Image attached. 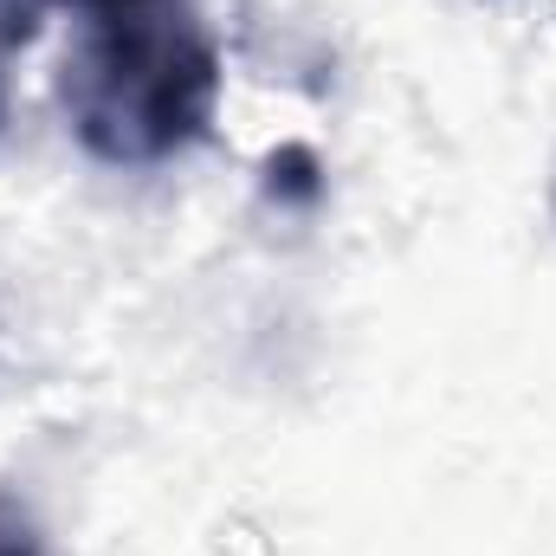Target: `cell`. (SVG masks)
I'll return each mask as SVG.
<instances>
[{
    "label": "cell",
    "instance_id": "1",
    "mask_svg": "<svg viewBox=\"0 0 556 556\" xmlns=\"http://www.w3.org/2000/svg\"><path fill=\"white\" fill-rule=\"evenodd\" d=\"M72 46L59 104L104 168H162L214 130L220 46L194 0H65Z\"/></svg>",
    "mask_w": 556,
    "mask_h": 556
},
{
    "label": "cell",
    "instance_id": "2",
    "mask_svg": "<svg viewBox=\"0 0 556 556\" xmlns=\"http://www.w3.org/2000/svg\"><path fill=\"white\" fill-rule=\"evenodd\" d=\"M0 556H46L39 531H33L20 511H0Z\"/></svg>",
    "mask_w": 556,
    "mask_h": 556
},
{
    "label": "cell",
    "instance_id": "3",
    "mask_svg": "<svg viewBox=\"0 0 556 556\" xmlns=\"http://www.w3.org/2000/svg\"><path fill=\"white\" fill-rule=\"evenodd\" d=\"M20 7H39V0H20Z\"/></svg>",
    "mask_w": 556,
    "mask_h": 556
}]
</instances>
